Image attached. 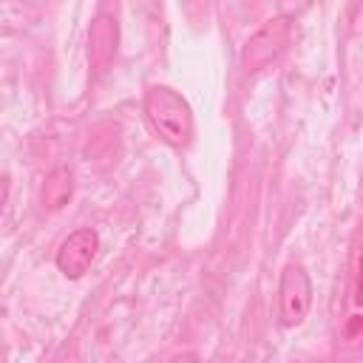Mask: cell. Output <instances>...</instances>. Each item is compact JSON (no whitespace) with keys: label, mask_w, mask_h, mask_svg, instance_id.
Listing matches in <instances>:
<instances>
[{"label":"cell","mask_w":363,"mask_h":363,"mask_svg":"<svg viewBox=\"0 0 363 363\" xmlns=\"http://www.w3.org/2000/svg\"><path fill=\"white\" fill-rule=\"evenodd\" d=\"M99 250V235L91 227L74 230L57 250V267L65 278H82L91 267V261L96 258Z\"/></svg>","instance_id":"cell-4"},{"label":"cell","mask_w":363,"mask_h":363,"mask_svg":"<svg viewBox=\"0 0 363 363\" xmlns=\"http://www.w3.org/2000/svg\"><path fill=\"white\" fill-rule=\"evenodd\" d=\"M289 43V20L286 17H272L267 20L241 48V68L247 74H255L275 62Z\"/></svg>","instance_id":"cell-2"},{"label":"cell","mask_w":363,"mask_h":363,"mask_svg":"<svg viewBox=\"0 0 363 363\" xmlns=\"http://www.w3.org/2000/svg\"><path fill=\"white\" fill-rule=\"evenodd\" d=\"M116 48H119V23L111 14H99L88 31V62L96 77L113 65Z\"/></svg>","instance_id":"cell-5"},{"label":"cell","mask_w":363,"mask_h":363,"mask_svg":"<svg viewBox=\"0 0 363 363\" xmlns=\"http://www.w3.org/2000/svg\"><path fill=\"white\" fill-rule=\"evenodd\" d=\"M312 306V281L301 264H286L278 286V318L281 326H301Z\"/></svg>","instance_id":"cell-3"},{"label":"cell","mask_w":363,"mask_h":363,"mask_svg":"<svg viewBox=\"0 0 363 363\" xmlns=\"http://www.w3.org/2000/svg\"><path fill=\"white\" fill-rule=\"evenodd\" d=\"M74 196V173L68 167H54L45 182H43V190H40V199L48 210H60L71 201Z\"/></svg>","instance_id":"cell-6"},{"label":"cell","mask_w":363,"mask_h":363,"mask_svg":"<svg viewBox=\"0 0 363 363\" xmlns=\"http://www.w3.org/2000/svg\"><path fill=\"white\" fill-rule=\"evenodd\" d=\"M145 116L162 142L170 147H187L193 139V111L182 94L167 85H150L145 91Z\"/></svg>","instance_id":"cell-1"},{"label":"cell","mask_w":363,"mask_h":363,"mask_svg":"<svg viewBox=\"0 0 363 363\" xmlns=\"http://www.w3.org/2000/svg\"><path fill=\"white\" fill-rule=\"evenodd\" d=\"M6 199H9V176H6V173H0V213H3Z\"/></svg>","instance_id":"cell-7"}]
</instances>
